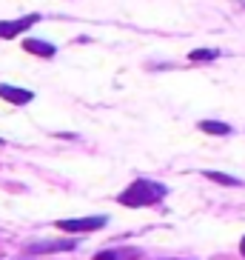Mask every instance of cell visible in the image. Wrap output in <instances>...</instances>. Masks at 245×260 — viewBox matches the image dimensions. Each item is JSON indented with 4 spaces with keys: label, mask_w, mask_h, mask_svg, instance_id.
Instances as JSON below:
<instances>
[{
    "label": "cell",
    "mask_w": 245,
    "mask_h": 260,
    "mask_svg": "<svg viewBox=\"0 0 245 260\" xmlns=\"http://www.w3.org/2000/svg\"><path fill=\"white\" fill-rule=\"evenodd\" d=\"M239 252H242V257H245V237L239 240Z\"/></svg>",
    "instance_id": "30bf717a"
},
{
    "label": "cell",
    "mask_w": 245,
    "mask_h": 260,
    "mask_svg": "<svg viewBox=\"0 0 245 260\" xmlns=\"http://www.w3.org/2000/svg\"><path fill=\"white\" fill-rule=\"evenodd\" d=\"M108 223V214H94V217H71V220H57L54 226L60 232H77V235H83V232H97L103 229Z\"/></svg>",
    "instance_id": "7a4b0ae2"
},
{
    "label": "cell",
    "mask_w": 245,
    "mask_h": 260,
    "mask_svg": "<svg viewBox=\"0 0 245 260\" xmlns=\"http://www.w3.org/2000/svg\"><path fill=\"white\" fill-rule=\"evenodd\" d=\"M0 100H6L12 106H26V103L34 100V92H31V89H20V86L0 83Z\"/></svg>",
    "instance_id": "277c9868"
},
{
    "label": "cell",
    "mask_w": 245,
    "mask_h": 260,
    "mask_svg": "<svg viewBox=\"0 0 245 260\" xmlns=\"http://www.w3.org/2000/svg\"><path fill=\"white\" fill-rule=\"evenodd\" d=\"M0 143H3V138H0Z\"/></svg>",
    "instance_id": "8fae6325"
},
{
    "label": "cell",
    "mask_w": 245,
    "mask_h": 260,
    "mask_svg": "<svg viewBox=\"0 0 245 260\" xmlns=\"http://www.w3.org/2000/svg\"><path fill=\"white\" fill-rule=\"evenodd\" d=\"M217 57H220L217 49H194V52L188 54V60L191 63H211V60H217Z\"/></svg>",
    "instance_id": "ba28073f"
},
{
    "label": "cell",
    "mask_w": 245,
    "mask_h": 260,
    "mask_svg": "<svg viewBox=\"0 0 245 260\" xmlns=\"http://www.w3.org/2000/svg\"><path fill=\"white\" fill-rule=\"evenodd\" d=\"M23 52L37 54V57H54V54H57V46H54V43H46V40L29 38V40H23Z\"/></svg>",
    "instance_id": "5b68a950"
},
{
    "label": "cell",
    "mask_w": 245,
    "mask_h": 260,
    "mask_svg": "<svg viewBox=\"0 0 245 260\" xmlns=\"http://www.w3.org/2000/svg\"><path fill=\"white\" fill-rule=\"evenodd\" d=\"M169 194V186L166 183H157L151 177H137V180H131L129 189H123L117 194V203L129 209H143V206H157L162 203V198Z\"/></svg>",
    "instance_id": "6da1fadb"
},
{
    "label": "cell",
    "mask_w": 245,
    "mask_h": 260,
    "mask_svg": "<svg viewBox=\"0 0 245 260\" xmlns=\"http://www.w3.org/2000/svg\"><path fill=\"white\" fill-rule=\"evenodd\" d=\"M40 20V15H26V17H17V20H0V38H17V35H23L29 26H34Z\"/></svg>",
    "instance_id": "3957f363"
},
{
    "label": "cell",
    "mask_w": 245,
    "mask_h": 260,
    "mask_svg": "<svg viewBox=\"0 0 245 260\" xmlns=\"http://www.w3.org/2000/svg\"><path fill=\"white\" fill-rule=\"evenodd\" d=\"M94 260H120V254H117L114 249H106V252L94 254Z\"/></svg>",
    "instance_id": "9c48e42d"
},
{
    "label": "cell",
    "mask_w": 245,
    "mask_h": 260,
    "mask_svg": "<svg viewBox=\"0 0 245 260\" xmlns=\"http://www.w3.org/2000/svg\"><path fill=\"white\" fill-rule=\"evenodd\" d=\"M202 177L214 180V183H222V186H239V183H242V180H237V177L225 175V172H214V169H206V172H202Z\"/></svg>",
    "instance_id": "52a82bcc"
},
{
    "label": "cell",
    "mask_w": 245,
    "mask_h": 260,
    "mask_svg": "<svg viewBox=\"0 0 245 260\" xmlns=\"http://www.w3.org/2000/svg\"><path fill=\"white\" fill-rule=\"evenodd\" d=\"M199 132L217 135V138H225V135H231V126L228 123H220V120H199Z\"/></svg>",
    "instance_id": "8992f818"
}]
</instances>
